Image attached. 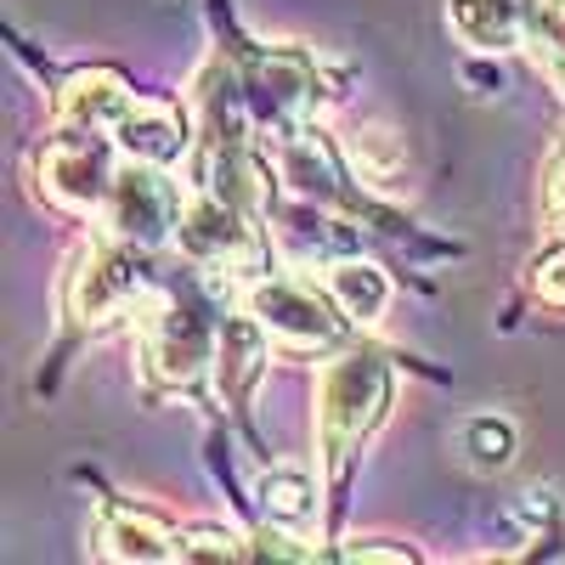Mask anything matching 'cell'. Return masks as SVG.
<instances>
[{"mask_svg":"<svg viewBox=\"0 0 565 565\" xmlns=\"http://www.w3.org/2000/svg\"><path fill=\"white\" fill-rule=\"evenodd\" d=\"M136 103V90L125 85V74L114 68H79L63 79L57 90V119L74 130H114Z\"/></svg>","mask_w":565,"mask_h":565,"instance_id":"cell-10","label":"cell"},{"mask_svg":"<svg viewBox=\"0 0 565 565\" xmlns=\"http://www.w3.org/2000/svg\"><path fill=\"white\" fill-rule=\"evenodd\" d=\"M543 0H447V23L469 52H509L532 40Z\"/></svg>","mask_w":565,"mask_h":565,"instance_id":"cell-8","label":"cell"},{"mask_svg":"<svg viewBox=\"0 0 565 565\" xmlns=\"http://www.w3.org/2000/svg\"><path fill=\"white\" fill-rule=\"evenodd\" d=\"M345 153H351V170H356L367 186H396V175H402V164H407V148L396 141V130H385V125L351 130Z\"/></svg>","mask_w":565,"mask_h":565,"instance_id":"cell-16","label":"cell"},{"mask_svg":"<svg viewBox=\"0 0 565 565\" xmlns=\"http://www.w3.org/2000/svg\"><path fill=\"white\" fill-rule=\"evenodd\" d=\"M537 300H548V306H565V244L559 249H548L543 260H537Z\"/></svg>","mask_w":565,"mask_h":565,"instance_id":"cell-20","label":"cell"},{"mask_svg":"<svg viewBox=\"0 0 565 565\" xmlns=\"http://www.w3.org/2000/svg\"><path fill=\"white\" fill-rule=\"evenodd\" d=\"M271 362V334L244 311L221 328V345H215V380H221V402L226 407H244L249 391L260 385V373Z\"/></svg>","mask_w":565,"mask_h":565,"instance_id":"cell-11","label":"cell"},{"mask_svg":"<svg viewBox=\"0 0 565 565\" xmlns=\"http://www.w3.org/2000/svg\"><path fill=\"white\" fill-rule=\"evenodd\" d=\"M244 311L282 351H328L340 340V322H345L334 295L328 289L317 295L311 282H295V277H255L244 295Z\"/></svg>","mask_w":565,"mask_h":565,"instance_id":"cell-2","label":"cell"},{"mask_svg":"<svg viewBox=\"0 0 565 565\" xmlns=\"http://www.w3.org/2000/svg\"><path fill=\"white\" fill-rule=\"evenodd\" d=\"M543 210H548V221H554V226H565V141L554 148L548 175H543Z\"/></svg>","mask_w":565,"mask_h":565,"instance_id":"cell-21","label":"cell"},{"mask_svg":"<svg viewBox=\"0 0 565 565\" xmlns=\"http://www.w3.org/2000/svg\"><path fill=\"white\" fill-rule=\"evenodd\" d=\"M215 345H221V334L210 328V317L199 306L164 300L141 322V356H148V373L159 385H193L215 362Z\"/></svg>","mask_w":565,"mask_h":565,"instance_id":"cell-6","label":"cell"},{"mask_svg":"<svg viewBox=\"0 0 565 565\" xmlns=\"http://www.w3.org/2000/svg\"><path fill=\"white\" fill-rule=\"evenodd\" d=\"M244 543L221 532V526H193V532H181V559H238Z\"/></svg>","mask_w":565,"mask_h":565,"instance_id":"cell-19","label":"cell"},{"mask_svg":"<svg viewBox=\"0 0 565 565\" xmlns=\"http://www.w3.org/2000/svg\"><path fill=\"white\" fill-rule=\"evenodd\" d=\"M175 244L193 266H210V271H255L260 266V238L249 226V210H238L221 193H193L181 204Z\"/></svg>","mask_w":565,"mask_h":565,"instance_id":"cell-4","label":"cell"},{"mask_svg":"<svg viewBox=\"0 0 565 565\" xmlns=\"http://www.w3.org/2000/svg\"><path fill=\"white\" fill-rule=\"evenodd\" d=\"M249 97L260 103V114H266L271 125L289 130V125L311 108V74H306V63H295V57H271V63L255 74Z\"/></svg>","mask_w":565,"mask_h":565,"instance_id":"cell-15","label":"cell"},{"mask_svg":"<svg viewBox=\"0 0 565 565\" xmlns=\"http://www.w3.org/2000/svg\"><path fill=\"white\" fill-rule=\"evenodd\" d=\"M391 407V367L373 351H345L317 380V430L328 463H345Z\"/></svg>","mask_w":565,"mask_h":565,"instance_id":"cell-1","label":"cell"},{"mask_svg":"<svg viewBox=\"0 0 565 565\" xmlns=\"http://www.w3.org/2000/svg\"><path fill=\"white\" fill-rule=\"evenodd\" d=\"M114 141L125 159H141V164H181V153L193 148V130H186V114L175 103H148L136 97L130 114L114 125Z\"/></svg>","mask_w":565,"mask_h":565,"instance_id":"cell-9","label":"cell"},{"mask_svg":"<svg viewBox=\"0 0 565 565\" xmlns=\"http://www.w3.org/2000/svg\"><path fill=\"white\" fill-rule=\"evenodd\" d=\"M322 289L334 295V306L345 311V322L367 328V322H380L385 306H391V277L362 260V255H340V260H328V277H322Z\"/></svg>","mask_w":565,"mask_h":565,"instance_id":"cell-12","label":"cell"},{"mask_svg":"<svg viewBox=\"0 0 565 565\" xmlns=\"http://www.w3.org/2000/svg\"><path fill=\"white\" fill-rule=\"evenodd\" d=\"M463 452H469V463L476 469H503L509 458H514V424L509 418H498V413H476L463 424Z\"/></svg>","mask_w":565,"mask_h":565,"instance_id":"cell-17","label":"cell"},{"mask_svg":"<svg viewBox=\"0 0 565 565\" xmlns=\"http://www.w3.org/2000/svg\"><path fill=\"white\" fill-rule=\"evenodd\" d=\"M103 221L114 238L125 244H141V249H153L164 238H175V221H181V193H175V181L164 175V164H119L114 175V193L103 204Z\"/></svg>","mask_w":565,"mask_h":565,"instance_id":"cell-5","label":"cell"},{"mask_svg":"<svg viewBox=\"0 0 565 565\" xmlns=\"http://www.w3.org/2000/svg\"><path fill=\"white\" fill-rule=\"evenodd\" d=\"M532 45H537V57H548V68L565 79V0H543Z\"/></svg>","mask_w":565,"mask_h":565,"instance_id":"cell-18","label":"cell"},{"mask_svg":"<svg viewBox=\"0 0 565 565\" xmlns=\"http://www.w3.org/2000/svg\"><path fill=\"white\" fill-rule=\"evenodd\" d=\"M108 559H181V532H170L159 514H136V509H114L108 526H103V543H97Z\"/></svg>","mask_w":565,"mask_h":565,"instance_id":"cell-13","label":"cell"},{"mask_svg":"<svg viewBox=\"0 0 565 565\" xmlns=\"http://www.w3.org/2000/svg\"><path fill=\"white\" fill-rule=\"evenodd\" d=\"M148 289H153L148 249L114 238V244H103V249H90V260L74 271V317H85V322L125 317Z\"/></svg>","mask_w":565,"mask_h":565,"instance_id":"cell-7","label":"cell"},{"mask_svg":"<svg viewBox=\"0 0 565 565\" xmlns=\"http://www.w3.org/2000/svg\"><path fill=\"white\" fill-rule=\"evenodd\" d=\"M345 559H413V548H391V543H356V548H345Z\"/></svg>","mask_w":565,"mask_h":565,"instance_id":"cell-22","label":"cell"},{"mask_svg":"<svg viewBox=\"0 0 565 565\" xmlns=\"http://www.w3.org/2000/svg\"><path fill=\"white\" fill-rule=\"evenodd\" d=\"M114 148L119 141H108L103 130H74L63 125V136L45 141V153H40V186H45V199L74 210V215H103L108 193H114Z\"/></svg>","mask_w":565,"mask_h":565,"instance_id":"cell-3","label":"cell"},{"mask_svg":"<svg viewBox=\"0 0 565 565\" xmlns=\"http://www.w3.org/2000/svg\"><path fill=\"white\" fill-rule=\"evenodd\" d=\"M255 498H260V514L271 526H311V514H317V481H311V469L306 463H277V469H266L260 476V487H255Z\"/></svg>","mask_w":565,"mask_h":565,"instance_id":"cell-14","label":"cell"}]
</instances>
